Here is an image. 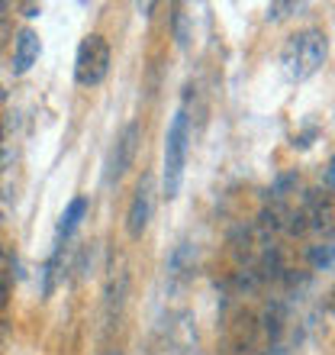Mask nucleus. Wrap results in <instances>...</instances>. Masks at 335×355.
<instances>
[{
    "label": "nucleus",
    "mask_w": 335,
    "mask_h": 355,
    "mask_svg": "<svg viewBox=\"0 0 335 355\" xmlns=\"http://www.w3.org/2000/svg\"><path fill=\"white\" fill-rule=\"evenodd\" d=\"M329 55V42L323 36V29H303L297 36H290L280 49V65L287 71L290 81H307L309 75H316L323 62Z\"/></svg>",
    "instance_id": "f257e3e1"
},
{
    "label": "nucleus",
    "mask_w": 335,
    "mask_h": 355,
    "mask_svg": "<svg viewBox=\"0 0 335 355\" xmlns=\"http://www.w3.org/2000/svg\"><path fill=\"white\" fill-rule=\"evenodd\" d=\"M187 142H190V116H187V110H177L171 126H168V139H165V194L168 197H177L181 181H184Z\"/></svg>",
    "instance_id": "f03ea898"
},
{
    "label": "nucleus",
    "mask_w": 335,
    "mask_h": 355,
    "mask_svg": "<svg viewBox=\"0 0 335 355\" xmlns=\"http://www.w3.org/2000/svg\"><path fill=\"white\" fill-rule=\"evenodd\" d=\"M110 75V46L103 36H87L78 46V58H75V81L81 87H93L100 85L103 78Z\"/></svg>",
    "instance_id": "7ed1b4c3"
},
{
    "label": "nucleus",
    "mask_w": 335,
    "mask_h": 355,
    "mask_svg": "<svg viewBox=\"0 0 335 355\" xmlns=\"http://www.w3.org/2000/svg\"><path fill=\"white\" fill-rule=\"evenodd\" d=\"M139 142H142V126L139 123H129V126L120 132V139H116V146H113V152H110L107 181H120V178L132 168L136 152H139Z\"/></svg>",
    "instance_id": "20e7f679"
},
{
    "label": "nucleus",
    "mask_w": 335,
    "mask_h": 355,
    "mask_svg": "<svg viewBox=\"0 0 335 355\" xmlns=\"http://www.w3.org/2000/svg\"><path fill=\"white\" fill-rule=\"evenodd\" d=\"M152 210H155V194H152V178L145 175L139 181V187H136V197H132L129 214H126V233L132 239H139L145 233V226L152 220Z\"/></svg>",
    "instance_id": "39448f33"
},
{
    "label": "nucleus",
    "mask_w": 335,
    "mask_h": 355,
    "mask_svg": "<svg viewBox=\"0 0 335 355\" xmlns=\"http://www.w3.org/2000/svg\"><path fill=\"white\" fill-rule=\"evenodd\" d=\"M36 58H39V36L33 33V29H23L19 39H17V55H13V65H17V71L23 75V71L33 68Z\"/></svg>",
    "instance_id": "423d86ee"
},
{
    "label": "nucleus",
    "mask_w": 335,
    "mask_h": 355,
    "mask_svg": "<svg viewBox=\"0 0 335 355\" xmlns=\"http://www.w3.org/2000/svg\"><path fill=\"white\" fill-rule=\"evenodd\" d=\"M84 214H87V197H75L68 204V210L62 214V220H58V239H68V236L75 233Z\"/></svg>",
    "instance_id": "0eeeda50"
},
{
    "label": "nucleus",
    "mask_w": 335,
    "mask_h": 355,
    "mask_svg": "<svg viewBox=\"0 0 335 355\" xmlns=\"http://www.w3.org/2000/svg\"><path fill=\"white\" fill-rule=\"evenodd\" d=\"M309 265L319 271L335 268V245H313L309 249Z\"/></svg>",
    "instance_id": "6e6552de"
},
{
    "label": "nucleus",
    "mask_w": 335,
    "mask_h": 355,
    "mask_svg": "<svg viewBox=\"0 0 335 355\" xmlns=\"http://www.w3.org/2000/svg\"><path fill=\"white\" fill-rule=\"evenodd\" d=\"M174 36H177V46L187 49V42H190V33H187V13L181 7L174 10Z\"/></svg>",
    "instance_id": "1a4fd4ad"
},
{
    "label": "nucleus",
    "mask_w": 335,
    "mask_h": 355,
    "mask_svg": "<svg viewBox=\"0 0 335 355\" xmlns=\"http://www.w3.org/2000/svg\"><path fill=\"white\" fill-rule=\"evenodd\" d=\"M293 184H297V171H290V175H280L278 181H274V197H284Z\"/></svg>",
    "instance_id": "9d476101"
},
{
    "label": "nucleus",
    "mask_w": 335,
    "mask_h": 355,
    "mask_svg": "<svg viewBox=\"0 0 335 355\" xmlns=\"http://www.w3.org/2000/svg\"><path fill=\"white\" fill-rule=\"evenodd\" d=\"M287 10H297V3H271L268 7V19H284Z\"/></svg>",
    "instance_id": "9b49d317"
},
{
    "label": "nucleus",
    "mask_w": 335,
    "mask_h": 355,
    "mask_svg": "<svg viewBox=\"0 0 335 355\" xmlns=\"http://www.w3.org/2000/svg\"><path fill=\"white\" fill-rule=\"evenodd\" d=\"M10 39H13V23H10V19H0V49L7 46Z\"/></svg>",
    "instance_id": "f8f14e48"
},
{
    "label": "nucleus",
    "mask_w": 335,
    "mask_h": 355,
    "mask_svg": "<svg viewBox=\"0 0 335 355\" xmlns=\"http://www.w3.org/2000/svg\"><path fill=\"white\" fill-rule=\"evenodd\" d=\"M323 181H326V187H332V191H335V155L329 159L326 168H323Z\"/></svg>",
    "instance_id": "ddd939ff"
},
{
    "label": "nucleus",
    "mask_w": 335,
    "mask_h": 355,
    "mask_svg": "<svg viewBox=\"0 0 335 355\" xmlns=\"http://www.w3.org/2000/svg\"><path fill=\"white\" fill-rule=\"evenodd\" d=\"M7 300H10V291H7V284L0 281V310L7 307Z\"/></svg>",
    "instance_id": "4468645a"
},
{
    "label": "nucleus",
    "mask_w": 335,
    "mask_h": 355,
    "mask_svg": "<svg viewBox=\"0 0 335 355\" xmlns=\"http://www.w3.org/2000/svg\"><path fill=\"white\" fill-rule=\"evenodd\" d=\"M23 13H26V17H39V7H36V3H26V7H23Z\"/></svg>",
    "instance_id": "2eb2a0df"
},
{
    "label": "nucleus",
    "mask_w": 335,
    "mask_h": 355,
    "mask_svg": "<svg viewBox=\"0 0 335 355\" xmlns=\"http://www.w3.org/2000/svg\"><path fill=\"white\" fill-rule=\"evenodd\" d=\"M264 355H287V352H284V349H280V346H274V349H268V352H264Z\"/></svg>",
    "instance_id": "dca6fc26"
},
{
    "label": "nucleus",
    "mask_w": 335,
    "mask_h": 355,
    "mask_svg": "<svg viewBox=\"0 0 335 355\" xmlns=\"http://www.w3.org/2000/svg\"><path fill=\"white\" fill-rule=\"evenodd\" d=\"M3 333H7V327H3V323H0V339H3Z\"/></svg>",
    "instance_id": "f3484780"
},
{
    "label": "nucleus",
    "mask_w": 335,
    "mask_h": 355,
    "mask_svg": "<svg viewBox=\"0 0 335 355\" xmlns=\"http://www.w3.org/2000/svg\"><path fill=\"white\" fill-rule=\"evenodd\" d=\"M0 142H3V123H0Z\"/></svg>",
    "instance_id": "a211bd4d"
},
{
    "label": "nucleus",
    "mask_w": 335,
    "mask_h": 355,
    "mask_svg": "<svg viewBox=\"0 0 335 355\" xmlns=\"http://www.w3.org/2000/svg\"><path fill=\"white\" fill-rule=\"evenodd\" d=\"M107 355H120V352H107Z\"/></svg>",
    "instance_id": "6ab92c4d"
},
{
    "label": "nucleus",
    "mask_w": 335,
    "mask_h": 355,
    "mask_svg": "<svg viewBox=\"0 0 335 355\" xmlns=\"http://www.w3.org/2000/svg\"><path fill=\"white\" fill-rule=\"evenodd\" d=\"M3 7H7V3H0V10H3Z\"/></svg>",
    "instance_id": "aec40b11"
}]
</instances>
